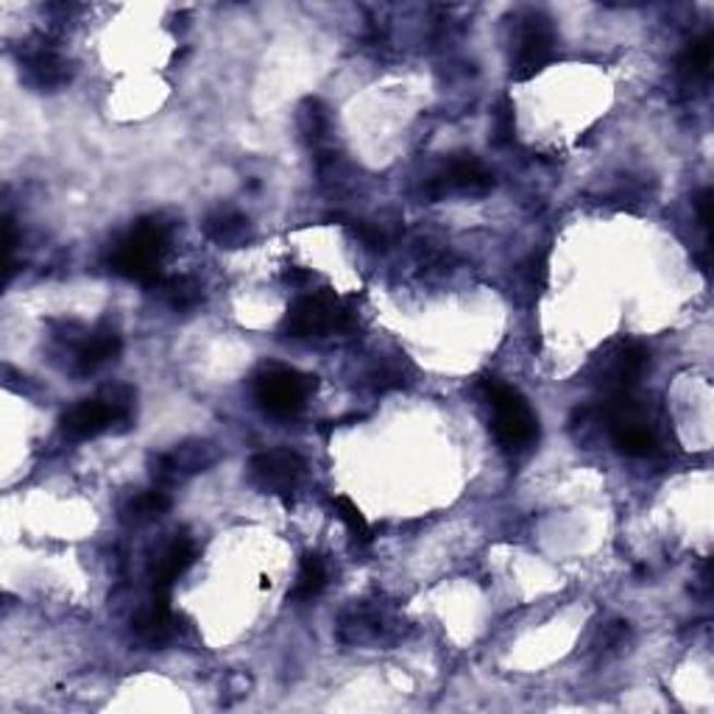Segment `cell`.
Masks as SVG:
<instances>
[{
  "mask_svg": "<svg viewBox=\"0 0 714 714\" xmlns=\"http://www.w3.org/2000/svg\"><path fill=\"white\" fill-rule=\"evenodd\" d=\"M168 243H171V227L162 218H140L132 232L114 243L109 266H112L114 274L134 279V282L157 285L162 279L159 277V263L168 252Z\"/></svg>",
  "mask_w": 714,
  "mask_h": 714,
  "instance_id": "obj_1",
  "label": "cell"
},
{
  "mask_svg": "<svg viewBox=\"0 0 714 714\" xmlns=\"http://www.w3.org/2000/svg\"><path fill=\"white\" fill-rule=\"evenodd\" d=\"M486 399L492 404V431L506 449H525L538 438V419L517 388L486 379Z\"/></svg>",
  "mask_w": 714,
  "mask_h": 714,
  "instance_id": "obj_2",
  "label": "cell"
},
{
  "mask_svg": "<svg viewBox=\"0 0 714 714\" xmlns=\"http://www.w3.org/2000/svg\"><path fill=\"white\" fill-rule=\"evenodd\" d=\"M608 436L614 447L628 458H648L656 449L658 433L645 416V408L631 397V394H612V402L606 408Z\"/></svg>",
  "mask_w": 714,
  "mask_h": 714,
  "instance_id": "obj_3",
  "label": "cell"
},
{
  "mask_svg": "<svg viewBox=\"0 0 714 714\" xmlns=\"http://www.w3.org/2000/svg\"><path fill=\"white\" fill-rule=\"evenodd\" d=\"M352 311L336 297V293L322 291L302 297L288 307L282 327L291 338H322L327 332L349 327Z\"/></svg>",
  "mask_w": 714,
  "mask_h": 714,
  "instance_id": "obj_4",
  "label": "cell"
},
{
  "mask_svg": "<svg viewBox=\"0 0 714 714\" xmlns=\"http://www.w3.org/2000/svg\"><path fill=\"white\" fill-rule=\"evenodd\" d=\"M313 388H316V377L282 366H271L254 377V399L263 411L277 419L297 416Z\"/></svg>",
  "mask_w": 714,
  "mask_h": 714,
  "instance_id": "obj_5",
  "label": "cell"
},
{
  "mask_svg": "<svg viewBox=\"0 0 714 714\" xmlns=\"http://www.w3.org/2000/svg\"><path fill=\"white\" fill-rule=\"evenodd\" d=\"M249 472H252L254 486L263 488L266 494L285 497L302 483L304 461L291 449H266L252 458Z\"/></svg>",
  "mask_w": 714,
  "mask_h": 714,
  "instance_id": "obj_6",
  "label": "cell"
},
{
  "mask_svg": "<svg viewBox=\"0 0 714 714\" xmlns=\"http://www.w3.org/2000/svg\"><path fill=\"white\" fill-rule=\"evenodd\" d=\"M221 452H218L216 444L209 441H184L179 447H173L171 452L157 458L154 463V477L159 483H177L187 474L207 472L213 463H218Z\"/></svg>",
  "mask_w": 714,
  "mask_h": 714,
  "instance_id": "obj_7",
  "label": "cell"
},
{
  "mask_svg": "<svg viewBox=\"0 0 714 714\" xmlns=\"http://www.w3.org/2000/svg\"><path fill=\"white\" fill-rule=\"evenodd\" d=\"M494 187V177L483 168L477 159L458 157L449 159L447 168L433 179L431 193L433 196H447V193H469V196H481Z\"/></svg>",
  "mask_w": 714,
  "mask_h": 714,
  "instance_id": "obj_8",
  "label": "cell"
},
{
  "mask_svg": "<svg viewBox=\"0 0 714 714\" xmlns=\"http://www.w3.org/2000/svg\"><path fill=\"white\" fill-rule=\"evenodd\" d=\"M553 57V28L550 20L538 17L533 14L528 20V26L522 28V37H519V51H517V64H513V76L517 78H531L536 76L544 64L550 62Z\"/></svg>",
  "mask_w": 714,
  "mask_h": 714,
  "instance_id": "obj_9",
  "label": "cell"
},
{
  "mask_svg": "<svg viewBox=\"0 0 714 714\" xmlns=\"http://www.w3.org/2000/svg\"><path fill=\"white\" fill-rule=\"evenodd\" d=\"M648 363H651V354H648V349L639 347V343H628V347L617 349V352H614L608 361H603L601 383L612 394L631 391V388L639 383V377L645 374Z\"/></svg>",
  "mask_w": 714,
  "mask_h": 714,
  "instance_id": "obj_10",
  "label": "cell"
},
{
  "mask_svg": "<svg viewBox=\"0 0 714 714\" xmlns=\"http://www.w3.org/2000/svg\"><path fill=\"white\" fill-rule=\"evenodd\" d=\"M112 424H118V419L101 397L82 399L62 416V433L73 441H84V438H95L98 433L109 431Z\"/></svg>",
  "mask_w": 714,
  "mask_h": 714,
  "instance_id": "obj_11",
  "label": "cell"
},
{
  "mask_svg": "<svg viewBox=\"0 0 714 714\" xmlns=\"http://www.w3.org/2000/svg\"><path fill=\"white\" fill-rule=\"evenodd\" d=\"M193 561H196V544L187 536L171 542V547L162 553V558L154 567V592H171L173 583L193 567Z\"/></svg>",
  "mask_w": 714,
  "mask_h": 714,
  "instance_id": "obj_12",
  "label": "cell"
},
{
  "mask_svg": "<svg viewBox=\"0 0 714 714\" xmlns=\"http://www.w3.org/2000/svg\"><path fill=\"white\" fill-rule=\"evenodd\" d=\"M121 347H123V341H121V336L114 332V329H109V327L95 329V332H89V336L84 338L82 347H78L76 372L78 374L98 372L104 363L114 361V358L121 354Z\"/></svg>",
  "mask_w": 714,
  "mask_h": 714,
  "instance_id": "obj_13",
  "label": "cell"
},
{
  "mask_svg": "<svg viewBox=\"0 0 714 714\" xmlns=\"http://www.w3.org/2000/svg\"><path fill=\"white\" fill-rule=\"evenodd\" d=\"M204 234L223 249H241L252 241V223L234 209H221L204 221Z\"/></svg>",
  "mask_w": 714,
  "mask_h": 714,
  "instance_id": "obj_14",
  "label": "cell"
},
{
  "mask_svg": "<svg viewBox=\"0 0 714 714\" xmlns=\"http://www.w3.org/2000/svg\"><path fill=\"white\" fill-rule=\"evenodd\" d=\"M26 68V82L39 89H51L68 82V62L59 57L53 48H37L23 62Z\"/></svg>",
  "mask_w": 714,
  "mask_h": 714,
  "instance_id": "obj_15",
  "label": "cell"
},
{
  "mask_svg": "<svg viewBox=\"0 0 714 714\" xmlns=\"http://www.w3.org/2000/svg\"><path fill=\"white\" fill-rule=\"evenodd\" d=\"M134 631L146 639V642H162V639L173 631L171 592H154L152 606L137 614Z\"/></svg>",
  "mask_w": 714,
  "mask_h": 714,
  "instance_id": "obj_16",
  "label": "cell"
},
{
  "mask_svg": "<svg viewBox=\"0 0 714 714\" xmlns=\"http://www.w3.org/2000/svg\"><path fill=\"white\" fill-rule=\"evenodd\" d=\"M152 288H157L159 297L165 299V302L171 304L173 311H193L198 302H202V285L196 282V279L190 277H173V279H159L157 285H152Z\"/></svg>",
  "mask_w": 714,
  "mask_h": 714,
  "instance_id": "obj_17",
  "label": "cell"
},
{
  "mask_svg": "<svg viewBox=\"0 0 714 714\" xmlns=\"http://www.w3.org/2000/svg\"><path fill=\"white\" fill-rule=\"evenodd\" d=\"M327 586V567H324L322 556L316 553H307L302 558V567H299V581L297 589H293V597L297 601H313Z\"/></svg>",
  "mask_w": 714,
  "mask_h": 714,
  "instance_id": "obj_18",
  "label": "cell"
},
{
  "mask_svg": "<svg viewBox=\"0 0 714 714\" xmlns=\"http://www.w3.org/2000/svg\"><path fill=\"white\" fill-rule=\"evenodd\" d=\"M712 57H714V37L712 34H706V37L695 39V43L689 45L687 51L681 53V59H678V68H681L683 76L701 78V76H706L709 68H712Z\"/></svg>",
  "mask_w": 714,
  "mask_h": 714,
  "instance_id": "obj_19",
  "label": "cell"
},
{
  "mask_svg": "<svg viewBox=\"0 0 714 714\" xmlns=\"http://www.w3.org/2000/svg\"><path fill=\"white\" fill-rule=\"evenodd\" d=\"M168 508H171V497L162 488H152V492L137 494L123 513H126L129 522H148L154 517H162Z\"/></svg>",
  "mask_w": 714,
  "mask_h": 714,
  "instance_id": "obj_20",
  "label": "cell"
},
{
  "mask_svg": "<svg viewBox=\"0 0 714 714\" xmlns=\"http://www.w3.org/2000/svg\"><path fill=\"white\" fill-rule=\"evenodd\" d=\"M332 508H336L338 519H341L343 525H347L349 536L354 538L358 544H372L374 533H372V525L366 522V517L361 513V508L354 506L352 499L343 497V494H338V497H332Z\"/></svg>",
  "mask_w": 714,
  "mask_h": 714,
  "instance_id": "obj_21",
  "label": "cell"
},
{
  "mask_svg": "<svg viewBox=\"0 0 714 714\" xmlns=\"http://www.w3.org/2000/svg\"><path fill=\"white\" fill-rule=\"evenodd\" d=\"M299 126H302L304 137L318 143L329 129L327 109H324L318 101H304V107L299 109Z\"/></svg>",
  "mask_w": 714,
  "mask_h": 714,
  "instance_id": "obj_22",
  "label": "cell"
},
{
  "mask_svg": "<svg viewBox=\"0 0 714 714\" xmlns=\"http://www.w3.org/2000/svg\"><path fill=\"white\" fill-rule=\"evenodd\" d=\"M494 134H497V143H508L513 137V112L511 109H499L494 114Z\"/></svg>",
  "mask_w": 714,
  "mask_h": 714,
  "instance_id": "obj_23",
  "label": "cell"
},
{
  "mask_svg": "<svg viewBox=\"0 0 714 714\" xmlns=\"http://www.w3.org/2000/svg\"><path fill=\"white\" fill-rule=\"evenodd\" d=\"M698 216H701L703 229L712 227V190H703L698 196Z\"/></svg>",
  "mask_w": 714,
  "mask_h": 714,
  "instance_id": "obj_24",
  "label": "cell"
}]
</instances>
